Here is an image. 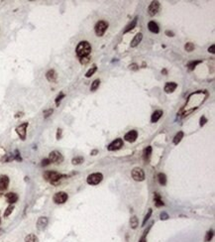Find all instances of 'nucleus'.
<instances>
[{"instance_id": "1", "label": "nucleus", "mask_w": 215, "mask_h": 242, "mask_svg": "<svg viewBox=\"0 0 215 242\" xmlns=\"http://www.w3.org/2000/svg\"><path fill=\"white\" fill-rule=\"evenodd\" d=\"M90 53H91V46L87 41H81L76 46V54L77 58L80 61L81 64L85 65L89 62L90 59Z\"/></svg>"}, {"instance_id": "2", "label": "nucleus", "mask_w": 215, "mask_h": 242, "mask_svg": "<svg viewBox=\"0 0 215 242\" xmlns=\"http://www.w3.org/2000/svg\"><path fill=\"white\" fill-rule=\"evenodd\" d=\"M64 175H62V174L58 173V172H55V171H46L44 173V179L46 181L50 182L51 184H57L58 182L61 180L62 178H64Z\"/></svg>"}, {"instance_id": "3", "label": "nucleus", "mask_w": 215, "mask_h": 242, "mask_svg": "<svg viewBox=\"0 0 215 242\" xmlns=\"http://www.w3.org/2000/svg\"><path fill=\"white\" fill-rule=\"evenodd\" d=\"M108 23L104 20H100L94 26V32H95L96 36L98 37H102L104 35V33L106 32V30L108 29Z\"/></svg>"}, {"instance_id": "4", "label": "nucleus", "mask_w": 215, "mask_h": 242, "mask_svg": "<svg viewBox=\"0 0 215 242\" xmlns=\"http://www.w3.org/2000/svg\"><path fill=\"white\" fill-rule=\"evenodd\" d=\"M102 179H103V175L101 173H94L87 177L86 182H87L88 185L95 186V185H98L102 181Z\"/></svg>"}, {"instance_id": "5", "label": "nucleus", "mask_w": 215, "mask_h": 242, "mask_svg": "<svg viewBox=\"0 0 215 242\" xmlns=\"http://www.w3.org/2000/svg\"><path fill=\"white\" fill-rule=\"evenodd\" d=\"M51 163H55V164H60L64 161V156L62 155L61 152L59 151H53L51 152L49 155V158Z\"/></svg>"}, {"instance_id": "6", "label": "nucleus", "mask_w": 215, "mask_h": 242, "mask_svg": "<svg viewBox=\"0 0 215 242\" xmlns=\"http://www.w3.org/2000/svg\"><path fill=\"white\" fill-rule=\"evenodd\" d=\"M67 198H69V195H67V193H64V192H59V193H55L54 197H53V200H54L55 204H64V202H67Z\"/></svg>"}, {"instance_id": "7", "label": "nucleus", "mask_w": 215, "mask_h": 242, "mask_svg": "<svg viewBox=\"0 0 215 242\" xmlns=\"http://www.w3.org/2000/svg\"><path fill=\"white\" fill-rule=\"evenodd\" d=\"M29 126L28 122H24L22 124H20L19 126L16 127V133L19 135L21 140L26 139V135H27V128Z\"/></svg>"}, {"instance_id": "8", "label": "nucleus", "mask_w": 215, "mask_h": 242, "mask_svg": "<svg viewBox=\"0 0 215 242\" xmlns=\"http://www.w3.org/2000/svg\"><path fill=\"white\" fill-rule=\"evenodd\" d=\"M132 178L137 182H143L145 180V173L141 168H134L132 170Z\"/></svg>"}, {"instance_id": "9", "label": "nucleus", "mask_w": 215, "mask_h": 242, "mask_svg": "<svg viewBox=\"0 0 215 242\" xmlns=\"http://www.w3.org/2000/svg\"><path fill=\"white\" fill-rule=\"evenodd\" d=\"M160 6L161 4L159 1H152L148 8V14L151 17L155 16L159 12V10H160Z\"/></svg>"}, {"instance_id": "10", "label": "nucleus", "mask_w": 215, "mask_h": 242, "mask_svg": "<svg viewBox=\"0 0 215 242\" xmlns=\"http://www.w3.org/2000/svg\"><path fill=\"white\" fill-rule=\"evenodd\" d=\"M123 147V140L121 138H117L114 141H112L111 143L108 145L107 149L109 151H116V150H119Z\"/></svg>"}, {"instance_id": "11", "label": "nucleus", "mask_w": 215, "mask_h": 242, "mask_svg": "<svg viewBox=\"0 0 215 242\" xmlns=\"http://www.w3.org/2000/svg\"><path fill=\"white\" fill-rule=\"evenodd\" d=\"M137 137H138V132L136 130H131L128 133H126L124 136V139L126 140L127 142H130V143H133V142L136 141Z\"/></svg>"}, {"instance_id": "12", "label": "nucleus", "mask_w": 215, "mask_h": 242, "mask_svg": "<svg viewBox=\"0 0 215 242\" xmlns=\"http://www.w3.org/2000/svg\"><path fill=\"white\" fill-rule=\"evenodd\" d=\"M48 222H49V220H48V218L46 216L39 217V219L37 221V228L39 230H44L48 225Z\"/></svg>"}, {"instance_id": "13", "label": "nucleus", "mask_w": 215, "mask_h": 242, "mask_svg": "<svg viewBox=\"0 0 215 242\" xmlns=\"http://www.w3.org/2000/svg\"><path fill=\"white\" fill-rule=\"evenodd\" d=\"M9 185V178L5 175H0V191H5Z\"/></svg>"}, {"instance_id": "14", "label": "nucleus", "mask_w": 215, "mask_h": 242, "mask_svg": "<svg viewBox=\"0 0 215 242\" xmlns=\"http://www.w3.org/2000/svg\"><path fill=\"white\" fill-rule=\"evenodd\" d=\"M142 40H143V34L142 33H137L136 35H135V37L133 38V40L131 41V47L132 48H135L137 47L140 43L142 42Z\"/></svg>"}, {"instance_id": "15", "label": "nucleus", "mask_w": 215, "mask_h": 242, "mask_svg": "<svg viewBox=\"0 0 215 242\" xmlns=\"http://www.w3.org/2000/svg\"><path fill=\"white\" fill-rule=\"evenodd\" d=\"M178 88V84L175 83H173V81H170V83H166V86H165V88H164V89H165V91L166 93H171V92H173V91L177 89Z\"/></svg>"}, {"instance_id": "16", "label": "nucleus", "mask_w": 215, "mask_h": 242, "mask_svg": "<svg viewBox=\"0 0 215 242\" xmlns=\"http://www.w3.org/2000/svg\"><path fill=\"white\" fill-rule=\"evenodd\" d=\"M164 114V112H163V110H155L154 112H153V114H152L151 116V122L152 123H156V122H158L159 120L161 119V117L163 116Z\"/></svg>"}, {"instance_id": "17", "label": "nucleus", "mask_w": 215, "mask_h": 242, "mask_svg": "<svg viewBox=\"0 0 215 242\" xmlns=\"http://www.w3.org/2000/svg\"><path fill=\"white\" fill-rule=\"evenodd\" d=\"M5 197H6L7 202H8V204H15L17 200H18V195H17L15 193H8L5 195Z\"/></svg>"}, {"instance_id": "18", "label": "nucleus", "mask_w": 215, "mask_h": 242, "mask_svg": "<svg viewBox=\"0 0 215 242\" xmlns=\"http://www.w3.org/2000/svg\"><path fill=\"white\" fill-rule=\"evenodd\" d=\"M46 77H47V79L51 83H54L55 81V79H57V72H55V70H49L47 72H46Z\"/></svg>"}, {"instance_id": "19", "label": "nucleus", "mask_w": 215, "mask_h": 242, "mask_svg": "<svg viewBox=\"0 0 215 242\" xmlns=\"http://www.w3.org/2000/svg\"><path fill=\"white\" fill-rule=\"evenodd\" d=\"M148 28L150 30V32L154 33V34H158L160 32V28H159V25L157 24L155 21H150L148 23Z\"/></svg>"}, {"instance_id": "20", "label": "nucleus", "mask_w": 215, "mask_h": 242, "mask_svg": "<svg viewBox=\"0 0 215 242\" xmlns=\"http://www.w3.org/2000/svg\"><path fill=\"white\" fill-rule=\"evenodd\" d=\"M137 21H138V17H135L134 19L130 22L128 25L126 26V28H125V30L123 31V34H126L128 32H130L131 30H133L135 27H136V25H137Z\"/></svg>"}, {"instance_id": "21", "label": "nucleus", "mask_w": 215, "mask_h": 242, "mask_svg": "<svg viewBox=\"0 0 215 242\" xmlns=\"http://www.w3.org/2000/svg\"><path fill=\"white\" fill-rule=\"evenodd\" d=\"M154 202H155V204H156L157 207H163V205H165L164 202L161 198V195H159L158 193H154Z\"/></svg>"}, {"instance_id": "22", "label": "nucleus", "mask_w": 215, "mask_h": 242, "mask_svg": "<svg viewBox=\"0 0 215 242\" xmlns=\"http://www.w3.org/2000/svg\"><path fill=\"white\" fill-rule=\"evenodd\" d=\"M201 63H202L201 60H195V61H191V62H188L187 66V67H188V70H189V71H193V70L196 67L197 65L201 64Z\"/></svg>"}, {"instance_id": "23", "label": "nucleus", "mask_w": 215, "mask_h": 242, "mask_svg": "<svg viewBox=\"0 0 215 242\" xmlns=\"http://www.w3.org/2000/svg\"><path fill=\"white\" fill-rule=\"evenodd\" d=\"M151 154H152V147L148 146L143 152V158H144L145 161H148V160L150 159V157H151Z\"/></svg>"}, {"instance_id": "24", "label": "nucleus", "mask_w": 215, "mask_h": 242, "mask_svg": "<svg viewBox=\"0 0 215 242\" xmlns=\"http://www.w3.org/2000/svg\"><path fill=\"white\" fill-rule=\"evenodd\" d=\"M130 225H131L133 229H136L137 226L139 225V220L137 218L136 215H133L131 218H130Z\"/></svg>"}, {"instance_id": "25", "label": "nucleus", "mask_w": 215, "mask_h": 242, "mask_svg": "<svg viewBox=\"0 0 215 242\" xmlns=\"http://www.w3.org/2000/svg\"><path fill=\"white\" fill-rule=\"evenodd\" d=\"M182 138H183V132L182 131H178L177 133V135L175 136V138H173V144L178 145L180 141H182Z\"/></svg>"}, {"instance_id": "26", "label": "nucleus", "mask_w": 215, "mask_h": 242, "mask_svg": "<svg viewBox=\"0 0 215 242\" xmlns=\"http://www.w3.org/2000/svg\"><path fill=\"white\" fill-rule=\"evenodd\" d=\"M158 181H159V183H160V185L165 186L166 184V176L165 175V174L160 173L158 175Z\"/></svg>"}, {"instance_id": "27", "label": "nucleus", "mask_w": 215, "mask_h": 242, "mask_svg": "<svg viewBox=\"0 0 215 242\" xmlns=\"http://www.w3.org/2000/svg\"><path fill=\"white\" fill-rule=\"evenodd\" d=\"M100 86V79H94L92 81V83H91V86H90V90L91 91H95L96 89L99 88Z\"/></svg>"}, {"instance_id": "28", "label": "nucleus", "mask_w": 215, "mask_h": 242, "mask_svg": "<svg viewBox=\"0 0 215 242\" xmlns=\"http://www.w3.org/2000/svg\"><path fill=\"white\" fill-rule=\"evenodd\" d=\"M97 71V67H96V65H93L91 69H89L87 72H86L85 74V77H90L91 76H93V74Z\"/></svg>"}, {"instance_id": "29", "label": "nucleus", "mask_w": 215, "mask_h": 242, "mask_svg": "<svg viewBox=\"0 0 215 242\" xmlns=\"http://www.w3.org/2000/svg\"><path fill=\"white\" fill-rule=\"evenodd\" d=\"M25 242H38V238L35 234H29L26 236Z\"/></svg>"}, {"instance_id": "30", "label": "nucleus", "mask_w": 215, "mask_h": 242, "mask_svg": "<svg viewBox=\"0 0 215 242\" xmlns=\"http://www.w3.org/2000/svg\"><path fill=\"white\" fill-rule=\"evenodd\" d=\"M83 161H84L83 157L78 156V157H76V158L72 159V160H71V163L74 164V165H79V164L83 163Z\"/></svg>"}, {"instance_id": "31", "label": "nucleus", "mask_w": 215, "mask_h": 242, "mask_svg": "<svg viewBox=\"0 0 215 242\" xmlns=\"http://www.w3.org/2000/svg\"><path fill=\"white\" fill-rule=\"evenodd\" d=\"M64 96H66V94H64V92H60L59 95H58L57 97H55V105L59 106L60 103H61V101L62 100V98H64Z\"/></svg>"}, {"instance_id": "32", "label": "nucleus", "mask_w": 215, "mask_h": 242, "mask_svg": "<svg viewBox=\"0 0 215 242\" xmlns=\"http://www.w3.org/2000/svg\"><path fill=\"white\" fill-rule=\"evenodd\" d=\"M13 209H14V205L13 204H10L8 207L5 210V212H4V217H7V216H9L11 213H12V211H13Z\"/></svg>"}, {"instance_id": "33", "label": "nucleus", "mask_w": 215, "mask_h": 242, "mask_svg": "<svg viewBox=\"0 0 215 242\" xmlns=\"http://www.w3.org/2000/svg\"><path fill=\"white\" fill-rule=\"evenodd\" d=\"M184 49L187 50V52H192V51L194 50V45H193L192 43L188 42V43H187V44H185Z\"/></svg>"}, {"instance_id": "34", "label": "nucleus", "mask_w": 215, "mask_h": 242, "mask_svg": "<svg viewBox=\"0 0 215 242\" xmlns=\"http://www.w3.org/2000/svg\"><path fill=\"white\" fill-rule=\"evenodd\" d=\"M53 112H54V109H53V108H49V109H46V110L44 111V118L50 117V116L53 114Z\"/></svg>"}, {"instance_id": "35", "label": "nucleus", "mask_w": 215, "mask_h": 242, "mask_svg": "<svg viewBox=\"0 0 215 242\" xmlns=\"http://www.w3.org/2000/svg\"><path fill=\"white\" fill-rule=\"evenodd\" d=\"M151 215H152V209H149V211H148V213H147V214H146V216H145V218H144V220H143V223H142V225L144 226L145 224H146V222L149 220V218H150V216H151Z\"/></svg>"}, {"instance_id": "36", "label": "nucleus", "mask_w": 215, "mask_h": 242, "mask_svg": "<svg viewBox=\"0 0 215 242\" xmlns=\"http://www.w3.org/2000/svg\"><path fill=\"white\" fill-rule=\"evenodd\" d=\"M212 237H213V230H209L207 232L206 234V237H205V241H210L212 239Z\"/></svg>"}, {"instance_id": "37", "label": "nucleus", "mask_w": 215, "mask_h": 242, "mask_svg": "<svg viewBox=\"0 0 215 242\" xmlns=\"http://www.w3.org/2000/svg\"><path fill=\"white\" fill-rule=\"evenodd\" d=\"M199 122H200V126H201V127H202V126H204V125H205V123L207 122V118L205 117L204 115H202L201 117H200Z\"/></svg>"}, {"instance_id": "38", "label": "nucleus", "mask_w": 215, "mask_h": 242, "mask_svg": "<svg viewBox=\"0 0 215 242\" xmlns=\"http://www.w3.org/2000/svg\"><path fill=\"white\" fill-rule=\"evenodd\" d=\"M160 217H161V219H162V220H166L168 218H170V216H169V214L166 213V212H165V211H164V212H162L161 215H160Z\"/></svg>"}, {"instance_id": "39", "label": "nucleus", "mask_w": 215, "mask_h": 242, "mask_svg": "<svg viewBox=\"0 0 215 242\" xmlns=\"http://www.w3.org/2000/svg\"><path fill=\"white\" fill-rule=\"evenodd\" d=\"M50 164H51V162H50V160L48 159V158H47V159H44V160L42 161V166H43V167H46V166L50 165Z\"/></svg>"}, {"instance_id": "40", "label": "nucleus", "mask_w": 215, "mask_h": 242, "mask_svg": "<svg viewBox=\"0 0 215 242\" xmlns=\"http://www.w3.org/2000/svg\"><path fill=\"white\" fill-rule=\"evenodd\" d=\"M62 130L61 129V128H59V129H58V131H57V139H58V140L61 139V137H62Z\"/></svg>"}, {"instance_id": "41", "label": "nucleus", "mask_w": 215, "mask_h": 242, "mask_svg": "<svg viewBox=\"0 0 215 242\" xmlns=\"http://www.w3.org/2000/svg\"><path fill=\"white\" fill-rule=\"evenodd\" d=\"M129 67L131 70H133V71H137V70H138V65H137V64H132V65H130Z\"/></svg>"}, {"instance_id": "42", "label": "nucleus", "mask_w": 215, "mask_h": 242, "mask_svg": "<svg viewBox=\"0 0 215 242\" xmlns=\"http://www.w3.org/2000/svg\"><path fill=\"white\" fill-rule=\"evenodd\" d=\"M214 49H215V45H211L208 48V52L211 53V54H214V53H215V50Z\"/></svg>"}, {"instance_id": "43", "label": "nucleus", "mask_w": 215, "mask_h": 242, "mask_svg": "<svg viewBox=\"0 0 215 242\" xmlns=\"http://www.w3.org/2000/svg\"><path fill=\"white\" fill-rule=\"evenodd\" d=\"M166 35L169 36V37H173V36H175V33H173V31L166 30Z\"/></svg>"}, {"instance_id": "44", "label": "nucleus", "mask_w": 215, "mask_h": 242, "mask_svg": "<svg viewBox=\"0 0 215 242\" xmlns=\"http://www.w3.org/2000/svg\"><path fill=\"white\" fill-rule=\"evenodd\" d=\"M23 113H18V114H16V117H19V116H22Z\"/></svg>"}, {"instance_id": "45", "label": "nucleus", "mask_w": 215, "mask_h": 242, "mask_svg": "<svg viewBox=\"0 0 215 242\" xmlns=\"http://www.w3.org/2000/svg\"><path fill=\"white\" fill-rule=\"evenodd\" d=\"M162 74H166V70H164V71H162Z\"/></svg>"}, {"instance_id": "46", "label": "nucleus", "mask_w": 215, "mask_h": 242, "mask_svg": "<svg viewBox=\"0 0 215 242\" xmlns=\"http://www.w3.org/2000/svg\"><path fill=\"white\" fill-rule=\"evenodd\" d=\"M0 223H1V218H0Z\"/></svg>"}]
</instances>
